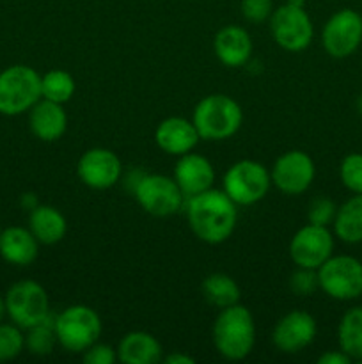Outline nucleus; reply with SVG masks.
Returning a JSON list of instances; mask_svg holds the SVG:
<instances>
[{"mask_svg": "<svg viewBox=\"0 0 362 364\" xmlns=\"http://www.w3.org/2000/svg\"><path fill=\"white\" fill-rule=\"evenodd\" d=\"M215 55L224 66L241 68L251 60L254 43L251 34L240 25H226L213 39Z\"/></svg>", "mask_w": 362, "mask_h": 364, "instance_id": "a211bd4d", "label": "nucleus"}, {"mask_svg": "<svg viewBox=\"0 0 362 364\" xmlns=\"http://www.w3.org/2000/svg\"><path fill=\"white\" fill-rule=\"evenodd\" d=\"M0 233H2V228H0Z\"/></svg>", "mask_w": 362, "mask_h": 364, "instance_id": "ea45409f", "label": "nucleus"}, {"mask_svg": "<svg viewBox=\"0 0 362 364\" xmlns=\"http://www.w3.org/2000/svg\"><path fill=\"white\" fill-rule=\"evenodd\" d=\"M174 180L187 198L208 191L215 183V169L206 156L199 153H185L174 167Z\"/></svg>", "mask_w": 362, "mask_h": 364, "instance_id": "dca6fc26", "label": "nucleus"}, {"mask_svg": "<svg viewBox=\"0 0 362 364\" xmlns=\"http://www.w3.org/2000/svg\"><path fill=\"white\" fill-rule=\"evenodd\" d=\"M102 318L92 308L75 304L55 315L57 341L71 354H84L102 336Z\"/></svg>", "mask_w": 362, "mask_h": 364, "instance_id": "20e7f679", "label": "nucleus"}, {"mask_svg": "<svg viewBox=\"0 0 362 364\" xmlns=\"http://www.w3.org/2000/svg\"><path fill=\"white\" fill-rule=\"evenodd\" d=\"M77 176L92 191H106L123 176L119 156L106 148H91L78 159Z\"/></svg>", "mask_w": 362, "mask_h": 364, "instance_id": "4468645a", "label": "nucleus"}, {"mask_svg": "<svg viewBox=\"0 0 362 364\" xmlns=\"http://www.w3.org/2000/svg\"><path fill=\"white\" fill-rule=\"evenodd\" d=\"M318 363L319 364H350L351 358L344 354V352L339 348V350H329L325 352V354H322L318 358Z\"/></svg>", "mask_w": 362, "mask_h": 364, "instance_id": "72a5a7b5", "label": "nucleus"}, {"mask_svg": "<svg viewBox=\"0 0 362 364\" xmlns=\"http://www.w3.org/2000/svg\"><path fill=\"white\" fill-rule=\"evenodd\" d=\"M334 235L344 244L362 242V194H353L348 201L337 206L336 219L332 223Z\"/></svg>", "mask_w": 362, "mask_h": 364, "instance_id": "5701e85b", "label": "nucleus"}, {"mask_svg": "<svg viewBox=\"0 0 362 364\" xmlns=\"http://www.w3.org/2000/svg\"><path fill=\"white\" fill-rule=\"evenodd\" d=\"M286 4H291V6L297 7H305V0H286Z\"/></svg>", "mask_w": 362, "mask_h": 364, "instance_id": "4c0bfd02", "label": "nucleus"}, {"mask_svg": "<svg viewBox=\"0 0 362 364\" xmlns=\"http://www.w3.org/2000/svg\"><path fill=\"white\" fill-rule=\"evenodd\" d=\"M25 347V336L14 323H0V361H11L18 358Z\"/></svg>", "mask_w": 362, "mask_h": 364, "instance_id": "cd10ccee", "label": "nucleus"}, {"mask_svg": "<svg viewBox=\"0 0 362 364\" xmlns=\"http://www.w3.org/2000/svg\"><path fill=\"white\" fill-rule=\"evenodd\" d=\"M163 361L169 363V364H194L195 359L192 358V355L181 354V352H172V354L165 355V358H163Z\"/></svg>", "mask_w": 362, "mask_h": 364, "instance_id": "f704fd0d", "label": "nucleus"}, {"mask_svg": "<svg viewBox=\"0 0 362 364\" xmlns=\"http://www.w3.org/2000/svg\"><path fill=\"white\" fill-rule=\"evenodd\" d=\"M334 252V235L327 226L307 223L290 242V258L297 267L318 270Z\"/></svg>", "mask_w": 362, "mask_h": 364, "instance_id": "ddd939ff", "label": "nucleus"}, {"mask_svg": "<svg viewBox=\"0 0 362 364\" xmlns=\"http://www.w3.org/2000/svg\"><path fill=\"white\" fill-rule=\"evenodd\" d=\"M28 112L31 132L39 141L55 142L66 134L67 114L60 103L41 98Z\"/></svg>", "mask_w": 362, "mask_h": 364, "instance_id": "6ab92c4d", "label": "nucleus"}, {"mask_svg": "<svg viewBox=\"0 0 362 364\" xmlns=\"http://www.w3.org/2000/svg\"><path fill=\"white\" fill-rule=\"evenodd\" d=\"M133 194L141 208L153 217L176 215L183 208L185 194L176 180L165 174L142 173L135 181Z\"/></svg>", "mask_w": 362, "mask_h": 364, "instance_id": "0eeeda50", "label": "nucleus"}, {"mask_svg": "<svg viewBox=\"0 0 362 364\" xmlns=\"http://www.w3.org/2000/svg\"><path fill=\"white\" fill-rule=\"evenodd\" d=\"M319 290L336 301H355L362 295V263L348 255L330 256L318 269Z\"/></svg>", "mask_w": 362, "mask_h": 364, "instance_id": "6e6552de", "label": "nucleus"}, {"mask_svg": "<svg viewBox=\"0 0 362 364\" xmlns=\"http://www.w3.org/2000/svg\"><path fill=\"white\" fill-rule=\"evenodd\" d=\"M270 176L277 191L286 196H300L314 181V160L302 149H290L273 162Z\"/></svg>", "mask_w": 362, "mask_h": 364, "instance_id": "f8f14e48", "label": "nucleus"}, {"mask_svg": "<svg viewBox=\"0 0 362 364\" xmlns=\"http://www.w3.org/2000/svg\"><path fill=\"white\" fill-rule=\"evenodd\" d=\"M236 203L224 191H208L188 198L187 220L195 238L209 245L226 242L238 224Z\"/></svg>", "mask_w": 362, "mask_h": 364, "instance_id": "f257e3e1", "label": "nucleus"}, {"mask_svg": "<svg viewBox=\"0 0 362 364\" xmlns=\"http://www.w3.org/2000/svg\"><path fill=\"white\" fill-rule=\"evenodd\" d=\"M41 98V75L34 68L16 64L0 73V114L28 112Z\"/></svg>", "mask_w": 362, "mask_h": 364, "instance_id": "39448f33", "label": "nucleus"}, {"mask_svg": "<svg viewBox=\"0 0 362 364\" xmlns=\"http://www.w3.org/2000/svg\"><path fill=\"white\" fill-rule=\"evenodd\" d=\"M318 334L314 316L307 311H290L275 323L272 333V343L283 354H298L312 341Z\"/></svg>", "mask_w": 362, "mask_h": 364, "instance_id": "2eb2a0df", "label": "nucleus"}, {"mask_svg": "<svg viewBox=\"0 0 362 364\" xmlns=\"http://www.w3.org/2000/svg\"><path fill=\"white\" fill-rule=\"evenodd\" d=\"M362 43V16L353 9H341L327 20L322 31L323 50L334 59L353 55Z\"/></svg>", "mask_w": 362, "mask_h": 364, "instance_id": "9b49d317", "label": "nucleus"}, {"mask_svg": "<svg viewBox=\"0 0 362 364\" xmlns=\"http://www.w3.org/2000/svg\"><path fill=\"white\" fill-rule=\"evenodd\" d=\"M337 343L351 361H362V306L350 308L337 326Z\"/></svg>", "mask_w": 362, "mask_h": 364, "instance_id": "393cba45", "label": "nucleus"}, {"mask_svg": "<svg viewBox=\"0 0 362 364\" xmlns=\"http://www.w3.org/2000/svg\"><path fill=\"white\" fill-rule=\"evenodd\" d=\"M318 288V270L297 267V270L290 276V290L298 297H309Z\"/></svg>", "mask_w": 362, "mask_h": 364, "instance_id": "7c9ffc66", "label": "nucleus"}, {"mask_svg": "<svg viewBox=\"0 0 362 364\" xmlns=\"http://www.w3.org/2000/svg\"><path fill=\"white\" fill-rule=\"evenodd\" d=\"M4 315H6V299L0 297V322H2Z\"/></svg>", "mask_w": 362, "mask_h": 364, "instance_id": "e433bc0d", "label": "nucleus"}, {"mask_svg": "<svg viewBox=\"0 0 362 364\" xmlns=\"http://www.w3.org/2000/svg\"><path fill=\"white\" fill-rule=\"evenodd\" d=\"M213 345L222 358L241 361L256 345L254 316L245 306L238 304L220 309L213 323Z\"/></svg>", "mask_w": 362, "mask_h": 364, "instance_id": "f03ea898", "label": "nucleus"}, {"mask_svg": "<svg viewBox=\"0 0 362 364\" xmlns=\"http://www.w3.org/2000/svg\"><path fill=\"white\" fill-rule=\"evenodd\" d=\"M341 183L353 194H362V153H350L339 166Z\"/></svg>", "mask_w": 362, "mask_h": 364, "instance_id": "c85d7f7f", "label": "nucleus"}, {"mask_svg": "<svg viewBox=\"0 0 362 364\" xmlns=\"http://www.w3.org/2000/svg\"><path fill=\"white\" fill-rule=\"evenodd\" d=\"M82 361L85 364H114L117 361V350L110 345L96 341L82 354Z\"/></svg>", "mask_w": 362, "mask_h": 364, "instance_id": "473e14b6", "label": "nucleus"}, {"mask_svg": "<svg viewBox=\"0 0 362 364\" xmlns=\"http://www.w3.org/2000/svg\"><path fill=\"white\" fill-rule=\"evenodd\" d=\"M6 313L20 329H31L52 313L48 294L35 281H18L6 295Z\"/></svg>", "mask_w": 362, "mask_h": 364, "instance_id": "9d476101", "label": "nucleus"}, {"mask_svg": "<svg viewBox=\"0 0 362 364\" xmlns=\"http://www.w3.org/2000/svg\"><path fill=\"white\" fill-rule=\"evenodd\" d=\"M117 361L124 364H156L163 361V348L153 334L131 331L117 345Z\"/></svg>", "mask_w": 362, "mask_h": 364, "instance_id": "aec40b11", "label": "nucleus"}, {"mask_svg": "<svg viewBox=\"0 0 362 364\" xmlns=\"http://www.w3.org/2000/svg\"><path fill=\"white\" fill-rule=\"evenodd\" d=\"M337 213V206L332 199L325 198V196H319V198H314L311 203H309L307 208V220L311 224H316V226H327L334 223Z\"/></svg>", "mask_w": 362, "mask_h": 364, "instance_id": "c756f323", "label": "nucleus"}, {"mask_svg": "<svg viewBox=\"0 0 362 364\" xmlns=\"http://www.w3.org/2000/svg\"><path fill=\"white\" fill-rule=\"evenodd\" d=\"M27 331L28 334L25 336V347L28 348L31 354L39 355V358L52 354L55 345L59 343L55 334V315L52 313L41 323Z\"/></svg>", "mask_w": 362, "mask_h": 364, "instance_id": "bb28decb", "label": "nucleus"}, {"mask_svg": "<svg viewBox=\"0 0 362 364\" xmlns=\"http://www.w3.org/2000/svg\"><path fill=\"white\" fill-rule=\"evenodd\" d=\"M75 89H77V84H75L73 75L64 70H52L41 77V96L50 102L64 105L73 98Z\"/></svg>", "mask_w": 362, "mask_h": 364, "instance_id": "a878e982", "label": "nucleus"}, {"mask_svg": "<svg viewBox=\"0 0 362 364\" xmlns=\"http://www.w3.org/2000/svg\"><path fill=\"white\" fill-rule=\"evenodd\" d=\"M156 146L167 155L181 156L185 153L194 151L195 146L199 144L197 130H195L192 119H185L180 116H170L160 121L155 132Z\"/></svg>", "mask_w": 362, "mask_h": 364, "instance_id": "f3484780", "label": "nucleus"}, {"mask_svg": "<svg viewBox=\"0 0 362 364\" xmlns=\"http://www.w3.org/2000/svg\"><path fill=\"white\" fill-rule=\"evenodd\" d=\"M357 110H358V114L362 116V92L358 95V98H357Z\"/></svg>", "mask_w": 362, "mask_h": 364, "instance_id": "58836bf2", "label": "nucleus"}, {"mask_svg": "<svg viewBox=\"0 0 362 364\" xmlns=\"http://www.w3.org/2000/svg\"><path fill=\"white\" fill-rule=\"evenodd\" d=\"M201 291L206 302H209V304L219 309L238 304L241 297V290L236 281L222 272L209 274L208 277H204L201 284Z\"/></svg>", "mask_w": 362, "mask_h": 364, "instance_id": "b1692460", "label": "nucleus"}, {"mask_svg": "<svg viewBox=\"0 0 362 364\" xmlns=\"http://www.w3.org/2000/svg\"><path fill=\"white\" fill-rule=\"evenodd\" d=\"M39 255V242L31 230L13 226L0 233V256L11 265L27 267Z\"/></svg>", "mask_w": 362, "mask_h": 364, "instance_id": "412c9836", "label": "nucleus"}, {"mask_svg": "<svg viewBox=\"0 0 362 364\" xmlns=\"http://www.w3.org/2000/svg\"><path fill=\"white\" fill-rule=\"evenodd\" d=\"M28 230L39 244L55 245L66 237L67 220L57 208L50 205H38L28 215Z\"/></svg>", "mask_w": 362, "mask_h": 364, "instance_id": "4be33fe9", "label": "nucleus"}, {"mask_svg": "<svg viewBox=\"0 0 362 364\" xmlns=\"http://www.w3.org/2000/svg\"><path fill=\"white\" fill-rule=\"evenodd\" d=\"M268 21L273 41L286 52H304L314 38L312 20L305 7L283 4L273 9Z\"/></svg>", "mask_w": 362, "mask_h": 364, "instance_id": "1a4fd4ad", "label": "nucleus"}, {"mask_svg": "<svg viewBox=\"0 0 362 364\" xmlns=\"http://www.w3.org/2000/svg\"><path fill=\"white\" fill-rule=\"evenodd\" d=\"M192 123L204 141H226L241 128L243 110L234 98L216 92L204 96L195 105Z\"/></svg>", "mask_w": 362, "mask_h": 364, "instance_id": "7ed1b4c3", "label": "nucleus"}, {"mask_svg": "<svg viewBox=\"0 0 362 364\" xmlns=\"http://www.w3.org/2000/svg\"><path fill=\"white\" fill-rule=\"evenodd\" d=\"M272 187L270 171L256 160H238L226 171L222 191L238 206H251L266 198Z\"/></svg>", "mask_w": 362, "mask_h": 364, "instance_id": "423d86ee", "label": "nucleus"}, {"mask_svg": "<svg viewBox=\"0 0 362 364\" xmlns=\"http://www.w3.org/2000/svg\"><path fill=\"white\" fill-rule=\"evenodd\" d=\"M38 205V198H35L32 192H27V194L21 196V206H23V210H28V212H31V210H34Z\"/></svg>", "mask_w": 362, "mask_h": 364, "instance_id": "c9c22d12", "label": "nucleus"}, {"mask_svg": "<svg viewBox=\"0 0 362 364\" xmlns=\"http://www.w3.org/2000/svg\"><path fill=\"white\" fill-rule=\"evenodd\" d=\"M240 7L245 20L256 25L268 21L273 9H275L272 0H241Z\"/></svg>", "mask_w": 362, "mask_h": 364, "instance_id": "2f4dec72", "label": "nucleus"}]
</instances>
